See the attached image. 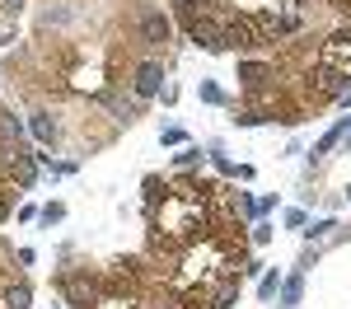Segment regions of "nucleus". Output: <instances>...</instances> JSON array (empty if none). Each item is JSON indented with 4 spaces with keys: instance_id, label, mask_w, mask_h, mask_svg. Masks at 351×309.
<instances>
[{
    "instance_id": "1",
    "label": "nucleus",
    "mask_w": 351,
    "mask_h": 309,
    "mask_svg": "<svg viewBox=\"0 0 351 309\" xmlns=\"http://www.w3.org/2000/svg\"><path fill=\"white\" fill-rule=\"evenodd\" d=\"M263 47V28L253 14H230L225 28H220V52H253Z\"/></svg>"
},
{
    "instance_id": "2",
    "label": "nucleus",
    "mask_w": 351,
    "mask_h": 309,
    "mask_svg": "<svg viewBox=\"0 0 351 309\" xmlns=\"http://www.w3.org/2000/svg\"><path fill=\"white\" fill-rule=\"evenodd\" d=\"M319 61L324 66H332V71H342L351 80V24H342V28H332L324 38V47H319Z\"/></svg>"
},
{
    "instance_id": "3",
    "label": "nucleus",
    "mask_w": 351,
    "mask_h": 309,
    "mask_svg": "<svg viewBox=\"0 0 351 309\" xmlns=\"http://www.w3.org/2000/svg\"><path fill=\"white\" fill-rule=\"evenodd\" d=\"M61 291H66V300L75 309H89L94 300H99V291H104V277H89V272H80V277H61Z\"/></svg>"
},
{
    "instance_id": "4",
    "label": "nucleus",
    "mask_w": 351,
    "mask_h": 309,
    "mask_svg": "<svg viewBox=\"0 0 351 309\" xmlns=\"http://www.w3.org/2000/svg\"><path fill=\"white\" fill-rule=\"evenodd\" d=\"M160 89H164V66L160 61H141V66L132 71V94L141 99V103H150Z\"/></svg>"
},
{
    "instance_id": "5",
    "label": "nucleus",
    "mask_w": 351,
    "mask_h": 309,
    "mask_svg": "<svg viewBox=\"0 0 351 309\" xmlns=\"http://www.w3.org/2000/svg\"><path fill=\"white\" fill-rule=\"evenodd\" d=\"M136 33H141V42L160 47V42L173 38V19H169L164 10H145V14H141V24H136Z\"/></svg>"
},
{
    "instance_id": "6",
    "label": "nucleus",
    "mask_w": 351,
    "mask_h": 309,
    "mask_svg": "<svg viewBox=\"0 0 351 309\" xmlns=\"http://www.w3.org/2000/svg\"><path fill=\"white\" fill-rule=\"evenodd\" d=\"M104 103L112 108V122H117V127H132L136 117H141V99H136V94H132V99H122V89H117V84L104 94Z\"/></svg>"
},
{
    "instance_id": "7",
    "label": "nucleus",
    "mask_w": 351,
    "mask_h": 309,
    "mask_svg": "<svg viewBox=\"0 0 351 309\" xmlns=\"http://www.w3.org/2000/svg\"><path fill=\"white\" fill-rule=\"evenodd\" d=\"M0 309H33V291H28V281H10V286H0Z\"/></svg>"
},
{
    "instance_id": "8",
    "label": "nucleus",
    "mask_w": 351,
    "mask_h": 309,
    "mask_svg": "<svg viewBox=\"0 0 351 309\" xmlns=\"http://www.w3.org/2000/svg\"><path fill=\"white\" fill-rule=\"evenodd\" d=\"M28 132L43 140V145H56V136H61V122H56L52 112H33V117H28Z\"/></svg>"
},
{
    "instance_id": "9",
    "label": "nucleus",
    "mask_w": 351,
    "mask_h": 309,
    "mask_svg": "<svg viewBox=\"0 0 351 309\" xmlns=\"http://www.w3.org/2000/svg\"><path fill=\"white\" fill-rule=\"evenodd\" d=\"M304 300V277H286L281 281V309H291Z\"/></svg>"
},
{
    "instance_id": "10",
    "label": "nucleus",
    "mask_w": 351,
    "mask_h": 309,
    "mask_svg": "<svg viewBox=\"0 0 351 309\" xmlns=\"http://www.w3.org/2000/svg\"><path fill=\"white\" fill-rule=\"evenodd\" d=\"M169 193V188H164L160 183V173H150V178H145V211H155V206H160V197Z\"/></svg>"
},
{
    "instance_id": "11",
    "label": "nucleus",
    "mask_w": 351,
    "mask_h": 309,
    "mask_svg": "<svg viewBox=\"0 0 351 309\" xmlns=\"http://www.w3.org/2000/svg\"><path fill=\"white\" fill-rule=\"evenodd\" d=\"M173 164H178V169H197V164H202V150H197V145H183V150L173 155Z\"/></svg>"
},
{
    "instance_id": "12",
    "label": "nucleus",
    "mask_w": 351,
    "mask_h": 309,
    "mask_svg": "<svg viewBox=\"0 0 351 309\" xmlns=\"http://www.w3.org/2000/svg\"><path fill=\"white\" fill-rule=\"evenodd\" d=\"M276 291H281V277H276V272H263V281H258V295H263V300H276Z\"/></svg>"
},
{
    "instance_id": "13",
    "label": "nucleus",
    "mask_w": 351,
    "mask_h": 309,
    "mask_svg": "<svg viewBox=\"0 0 351 309\" xmlns=\"http://www.w3.org/2000/svg\"><path fill=\"white\" fill-rule=\"evenodd\" d=\"M332 230H337V221L328 216V221H314V225H304L300 234H309V239H324V234H332Z\"/></svg>"
},
{
    "instance_id": "14",
    "label": "nucleus",
    "mask_w": 351,
    "mask_h": 309,
    "mask_svg": "<svg viewBox=\"0 0 351 309\" xmlns=\"http://www.w3.org/2000/svg\"><path fill=\"white\" fill-rule=\"evenodd\" d=\"M197 94H202L206 103H225V89H220V84H211V80H202V89H197Z\"/></svg>"
},
{
    "instance_id": "15",
    "label": "nucleus",
    "mask_w": 351,
    "mask_h": 309,
    "mask_svg": "<svg viewBox=\"0 0 351 309\" xmlns=\"http://www.w3.org/2000/svg\"><path fill=\"white\" fill-rule=\"evenodd\" d=\"M43 221H47V225H61V221H66V206H61V201L43 206Z\"/></svg>"
},
{
    "instance_id": "16",
    "label": "nucleus",
    "mask_w": 351,
    "mask_h": 309,
    "mask_svg": "<svg viewBox=\"0 0 351 309\" xmlns=\"http://www.w3.org/2000/svg\"><path fill=\"white\" fill-rule=\"evenodd\" d=\"M263 272H267V267H263L258 258H243L239 262V277H263Z\"/></svg>"
},
{
    "instance_id": "17",
    "label": "nucleus",
    "mask_w": 351,
    "mask_h": 309,
    "mask_svg": "<svg viewBox=\"0 0 351 309\" xmlns=\"http://www.w3.org/2000/svg\"><path fill=\"white\" fill-rule=\"evenodd\" d=\"M319 267V249H304L300 253V272H314Z\"/></svg>"
},
{
    "instance_id": "18",
    "label": "nucleus",
    "mask_w": 351,
    "mask_h": 309,
    "mask_svg": "<svg viewBox=\"0 0 351 309\" xmlns=\"http://www.w3.org/2000/svg\"><path fill=\"white\" fill-rule=\"evenodd\" d=\"M286 225H291V230H304L309 216H304V211H286Z\"/></svg>"
},
{
    "instance_id": "19",
    "label": "nucleus",
    "mask_w": 351,
    "mask_h": 309,
    "mask_svg": "<svg viewBox=\"0 0 351 309\" xmlns=\"http://www.w3.org/2000/svg\"><path fill=\"white\" fill-rule=\"evenodd\" d=\"M24 10V0H0V14H19Z\"/></svg>"
},
{
    "instance_id": "20",
    "label": "nucleus",
    "mask_w": 351,
    "mask_h": 309,
    "mask_svg": "<svg viewBox=\"0 0 351 309\" xmlns=\"http://www.w3.org/2000/svg\"><path fill=\"white\" fill-rule=\"evenodd\" d=\"M10 206H14V201H10V193L0 188V225H5V216H10Z\"/></svg>"
},
{
    "instance_id": "21",
    "label": "nucleus",
    "mask_w": 351,
    "mask_h": 309,
    "mask_svg": "<svg viewBox=\"0 0 351 309\" xmlns=\"http://www.w3.org/2000/svg\"><path fill=\"white\" fill-rule=\"evenodd\" d=\"M347 150H351V140H347Z\"/></svg>"
}]
</instances>
